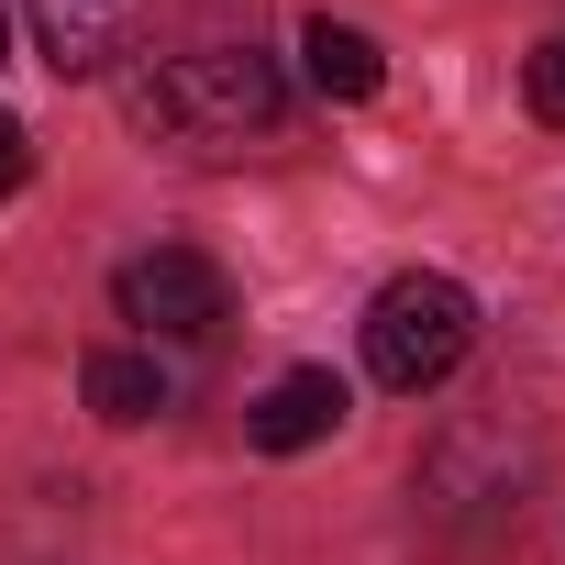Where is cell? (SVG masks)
<instances>
[{
    "mask_svg": "<svg viewBox=\"0 0 565 565\" xmlns=\"http://www.w3.org/2000/svg\"><path fill=\"white\" fill-rule=\"evenodd\" d=\"M344 377L333 366H289V377H266V399L244 411V433H255V455H311V444H333L344 433Z\"/></svg>",
    "mask_w": 565,
    "mask_h": 565,
    "instance_id": "277c9868",
    "label": "cell"
},
{
    "mask_svg": "<svg viewBox=\"0 0 565 565\" xmlns=\"http://www.w3.org/2000/svg\"><path fill=\"white\" fill-rule=\"evenodd\" d=\"M111 300H122V322H145V333H167V344H211V333L233 322V277H222L211 255H189V244H156V255H134V266L111 277Z\"/></svg>",
    "mask_w": 565,
    "mask_h": 565,
    "instance_id": "3957f363",
    "label": "cell"
},
{
    "mask_svg": "<svg viewBox=\"0 0 565 565\" xmlns=\"http://www.w3.org/2000/svg\"><path fill=\"white\" fill-rule=\"evenodd\" d=\"M23 178H34V134H23V122H0V200H12Z\"/></svg>",
    "mask_w": 565,
    "mask_h": 565,
    "instance_id": "9c48e42d",
    "label": "cell"
},
{
    "mask_svg": "<svg viewBox=\"0 0 565 565\" xmlns=\"http://www.w3.org/2000/svg\"><path fill=\"white\" fill-rule=\"evenodd\" d=\"M23 23H34V56L56 78H100L122 56V23H134V0H23Z\"/></svg>",
    "mask_w": 565,
    "mask_h": 565,
    "instance_id": "5b68a950",
    "label": "cell"
},
{
    "mask_svg": "<svg viewBox=\"0 0 565 565\" xmlns=\"http://www.w3.org/2000/svg\"><path fill=\"white\" fill-rule=\"evenodd\" d=\"M300 56H311V89H322V100H377V89H388L377 34H355V23H333V12L300 34Z\"/></svg>",
    "mask_w": 565,
    "mask_h": 565,
    "instance_id": "8992f818",
    "label": "cell"
},
{
    "mask_svg": "<svg viewBox=\"0 0 565 565\" xmlns=\"http://www.w3.org/2000/svg\"><path fill=\"white\" fill-rule=\"evenodd\" d=\"M0 67H12V12H0Z\"/></svg>",
    "mask_w": 565,
    "mask_h": 565,
    "instance_id": "30bf717a",
    "label": "cell"
},
{
    "mask_svg": "<svg viewBox=\"0 0 565 565\" xmlns=\"http://www.w3.org/2000/svg\"><path fill=\"white\" fill-rule=\"evenodd\" d=\"M466 344H477V300L455 289L444 266H399L388 289L366 300V377H377L388 399L444 388V377L466 366Z\"/></svg>",
    "mask_w": 565,
    "mask_h": 565,
    "instance_id": "7a4b0ae2",
    "label": "cell"
},
{
    "mask_svg": "<svg viewBox=\"0 0 565 565\" xmlns=\"http://www.w3.org/2000/svg\"><path fill=\"white\" fill-rule=\"evenodd\" d=\"M122 111L134 134L178 145V156H233L244 134H277L289 111V67L266 45H189V56H156L122 78Z\"/></svg>",
    "mask_w": 565,
    "mask_h": 565,
    "instance_id": "6da1fadb",
    "label": "cell"
},
{
    "mask_svg": "<svg viewBox=\"0 0 565 565\" xmlns=\"http://www.w3.org/2000/svg\"><path fill=\"white\" fill-rule=\"evenodd\" d=\"M521 89H532V111H543V122L565 134V34H554V45L532 56V78H521Z\"/></svg>",
    "mask_w": 565,
    "mask_h": 565,
    "instance_id": "ba28073f",
    "label": "cell"
},
{
    "mask_svg": "<svg viewBox=\"0 0 565 565\" xmlns=\"http://www.w3.org/2000/svg\"><path fill=\"white\" fill-rule=\"evenodd\" d=\"M78 388H89L100 422H156V411H167V366L134 355V344H100V355L78 366Z\"/></svg>",
    "mask_w": 565,
    "mask_h": 565,
    "instance_id": "52a82bcc",
    "label": "cell"
}]
</instances>
